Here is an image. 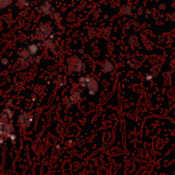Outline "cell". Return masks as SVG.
Segmentation results:
<instances>
[{
  "mask_svg": "<svg viewBox=\"0 0 175 175\" xmlns=\"http://www.w3.org/2000/svg\"><path fill=\"white\" fill-rule=\"evenodd\" d=\"M113 69H114V65H113V64L112 62L107 60L103 63V65H102L103 72H105V73L111 72V71H113Z\"/></svg>",
  "mask_w": 175,
  "mask_h": 175,
  "instance_id": "obj_6",
  "label": "cell"
},
{
  "mask_svg": "<svg viewBox=\"0 0 175 175\" xmlns=\"http://www.w3.org/2000/svg\"><path fill=\"white\" fill-rule=\"evenodd\" d=\"M39 11L43 14V15H50L51 13H53V8H52V5L49 2H45L43 3L42 5L40 6V9H39Z\"/></svg>",
  "mask_w": 175,
  "mask_h": 175,
  "instance_id": "obj_4",
  "label": "cell"
},
{
  "mask_svg": "<svg viewBox=\"0 0 175 175\" xmlns=\"http://www.w3.org/2000/svg\"><path fill=\"white\" fill-rule=\"evenodd\" d=\"M11 0H0V7H5L10 5Z\"/></svg>",
  "mask_w": 175,
  "mask_h": 175,
  "instance_id": "obj_8",
  "label": "cell"
},
{
  "mask_svg": "<svg viewBox=\"0 0 175 175\" xmlns=\"http://www.w3.org/2000/svg\"><path fill=\"white\" fill-rule=\"evenodd\" d=\"M81 98H82V94H81V92L78 89H75L71 90V96H70L71 102H77V101H79L81 100Z\"/></svg>",
  "mask_w": 175,
  "mask_h": 175,
  "instance_id": "obj_5",
  "label": "cell"
},
{
  "mask_svg": "<svg viewBox=\"0 0 175 175\" xmlns=\"http://www.w3.org/2000/svg\"><path fill=\"white\" fill-rule=\"evenodd\" d=\"M68 68L70 72H80L84 70V64L77 57H71L68 59Z\"/></svg>",
  "mask_w": 175,
  "mask_h": 175,
  "instance_id": "obj_2",
  "label": "cell"
},
{
  "mask_svg": "<svg viewBox=\"0 0 175 175\" xmlns=\"http://www.w3.org/2000/svg\"><path fill=\"white\" fill-rule=\"evenodd\" d=\"M33 122V116L31 113H23V114L20 115L18 119V123L22 128L26 129L29 126L31 123Z\"/></svg>",
  "mask_w": 175,
  "mask_h": 175,
  "instance_id": "obj_3",
  "label": "cell"
},
{
  "mask_svg": "<svg viewBox=\"0 0 175 175\" xmlns=\"http://www.w3.org/2000/svg\"><path fill=\"white\" fill-rule=\"evenodd\" d=\"M30 4V1L29 0H18L17 2V6L21 7V8H25V7H28Z\"/></svg>",
  "mask_w": 175,
  "mask_h": 175,
  "instance_id": "obj_7",
  "label": "cell"
},
{
  "mask_svg": "<svg viewBox=\"0 0 175 175\" xmlns=\"http://www.w3.org/2000/svg\"><path fill=\"white\" fill-rule=\"evenodd\" d=\"M79 84L83 87H88L89 93L91 95H95L98 89V83L96 80L92 78L91 77H83L79 79Z\"/></svg>",
  "mask_w": 175,
  "mask_h": 175,
  "instance_id": "obj_1",
  "label": "cell"
}]
</instances>
